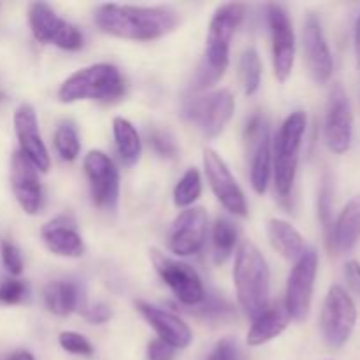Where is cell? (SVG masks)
<instances>
[{
	"label": "cell",
	"mask_w": 360,
	"mask_h": 360,
	"mask_svg": "<svg viewBox=\"0 0 360 360\" xmlns=\"http://www.w3.org/2000/svg\"><path fill=\"white\" fill-rule=\"evenodd\" d=\"M151 262H153L158 276L165 281V285L171 288L172 294L181 304L190 306V308L202 304L206 299V288H204L199 273L193 267L171 259L158 250H151Z\"/></svg>",
	"instance_id": "cell-7"
},
{
	"label": "cell",
	"mask_w": 360,
	"mask_h": 360,
	"mask_svg": "<svg viewBox=\"0 0 360 360\" xmlns=\"http://www.w3.org/2000/svg\"><path fill=\"white\" fill-rule=\"evenodd\" d=\"M28 294V287L25 281L4 278L0 280V302L4 304H18L23 301Z\"/></svg>",
	"instance_id": "cell-32"
},
{
	"label": "cell",
	"mask_w": 360,
	"mask_h": 360,
	"mask_svg": "<svg viewBox=\"0 0 360 360\" xmlns=\"http://www.w3.org/2000/svg\"><path fill=\"white\" fill-rule=\"evenodd\" d=\"M150 143H151V146L155 148V151L160 155V157L172 158L176 153H178V148H176L174 139H172L167 132H162V130H153V132L150 134Z\"/></svg>",
	"instance_id": "cell-34"
},
{
	"label": "cell",
	"mask_w": 360,
	"mask_h": 360,
	"mask_svg": "<svg viewBox=\"0 0 360 360\" xmlns=\"http://www.w3.org/2000/svg\"><path fill=\"white\" fill-rule=\"evenodd\" d=\"M7 360H35V357L30 354V352L18 350L14 352V354H11L9 357H7Z\"/></svg>",
	"instance_id": "cell-41"
},
{
	"label": "cell",
	"mask_w": 360,
	"mask_h": 360,
	"mask_svg": "<svg viewBox=\"0 0 360 360\" xmlns=\"http://www.w3.org/2000/svg\"><path fill=\"white\" fill-rule=\"evenodd\" d=\"M41 236L46 248L55 253V255L76 259V257H81L84 253L83 239L77 232L76 221L67 217V214L49 220L41 229Z\"/></svg>",
	"instance_id": "cell-21"
},
{
	"label": "cell",
	"mask_w": 360,
	"mask_h": 360,
	"mask_svg": "<svg viewBox=\"0 0 360 360\" xmlns=\"http://www.w3.org/2000/svg\"><path fill=\"white\" fill-rule=\"evenodd\" d=\"M14 129H16L18 141H20V153L25 155L37 171L48 172L51 160H49L48 148L39 132V122L35 109L30 104H21L14 112Z\"/></svg>",
	"instance_id": "cell-18"
},
{
	"label": "cell",
	"mask_w": 360,
	"mask_h": 360,
	"mask_svg": "<svg viewBox=\"0 0 360 360\" xmlns=\"http://www.w3.org/2000/svg\"><path fill=\"white\" fill-rule=\"evenodd\" d=\"M11 186L25 213L35 214L42 206V186L37 167L20 151L11 158Z\"/></svg>",
	"instance_id": "cell-19"
},
{
	"label": "cell",
	"mask_w": 360,
	"mask_h": 360,
	"mask_svg": "<svg viewBox=\"0 0 360 360\" xmlns=\"http://www.w3.org/2000/svg\"><path fill=\"white\" fill-rule=\"evenodd\" d=\"M345 278H347L352 292L360 295V262H357V260H350V262L345 266Z\"/></svg>",
	"instance_id": "cell-38"
},
{
	"label": "cell",
	"mask_w": 360,
	"mask_h": 360,
	"mask_svg": "<svg viewBox=\"0 0 360 360\" xmlns=\"http://www.w3.org/2000/svg\"><path fill=\"white\" fill-rule=\"evenodd\" d=\"M302 41H304V55L309 74H311L316 83H327L333 76L334 62L333 55H330L329 42H327L326 34H323L322 21L319 20L315 13H309L306 16Z\"/></svg>",
	"instance_id": "cell-17"
},
{
	"label": "cell",
	"mask_w": 360,
	"mask_h": 360,
	"mask_svg": "<svg viewBox=\"0 0 360 360\" xmlns=\"http://www.w3.org/2000/svg\"><path fill=\"white\" fill-rule=\"evenodd\" d=\"M207 238V213L204 207H188L172 221L167 246L174 255L190 257L202 250Z\"/></svg>",
	"instance_id": "cell-14"
},
{
	"label": "cell",
	"mask_w": 360,
	"mask_h": 360,
	"mask_svg": "<svg viewBox=\"0 0 360 360\" xmlns=\"http://www.w3.org/2000/svg\"><path fill=\"white\" fill-rule=\"evenodd\" d=\"M83 165L95 206L104 211H115L120 197V172L115 162L104 151L91 150L84 157Z\"/></svg>",
	"instance_id": "cell-12"
},
{
	"label": "cell",
	"mask_w": 360,
	"mask_h": 360,
	"mask_svg": "<svg viewBox=\"0 0 360 360\" xmlns=\"http://www.w3.org/2000/svg\"><path fill=\"white\" fill-rule=\"evenodd\" d=\"M236 102L229 90H217L192 98L185 108V116L199 127L206 137H217L234 115Z\"/></svg>",
	"instance_id": "cell-10"
},
{
	"label": "cell",
	"mask_w": 360,
	"mask_h": 360,
	"mask_svg": "<svg viewBox=\"0 0 360 360\" xmlns=\"http://www.w3.org/2000/svg\"><path fill=\"white\" fill-rule=\"evenodd\" d=\"M84 315H86V319L90 320L91 323H104L111 319V309H109V306L102 304L101 302V304H95L91 306L90 309H86Z\"/></svg>",
	"instance_id": "cell-39"
},
{
	"label": "cell",
	"mask_w": 360,
	"mask_h": 360,
	"mask_svg": "<svg viewBox=\"0 0 360 360\" xmlns=\"http://www.w3.org/2000/svg\"><path fill=\"white\" fill-rule=\"evenodd\" d=\"M290 315L287 311L285 302H274L269 304L262 313L253 319V326L250 327L248 336H246V343L250 347H260V345L267 343V341L274 340L280 336L290 323Z\"/></svg>",
	"instance_id": "cell-23"
},
{
	"label": "cell",
	"mask_w": 360,
	"mask_h": 360,
	"mask_svg": "<svg viewBox=\"0 0 360 360\" xmlns=\"http://www.w3.org/2000/svg\"><path fill=\"white\" fill-rule=\"evenodd\" d=\"M206 360H239V347L232 338L220 340Z\"/></svg>",
	"instance_id": "cell-35"
},
{
	"label": "cell",
	"mask_w": 360,
	"mask_h": 360,
	"mask_svg": "<svg viewBox=\"0 0 360 360\" xmlns=\"http://www.w3.org/2000/svg\"><path fill=\"white\" fill-rule=\"evenodd\" d=\"M239 77L246 95H253L262 81V62L255 48H248L239 58Z\"/></svg>",
	"instance_id": "cell-28"
},
{
	"label": "cell",
	"mask_w": 360,
	"mask_h": 360,
	"mask_svg": "<svg viewBox=\"0 0 360 360\" xmlns=\"http://www.w3.org/2000/svg\"><path fill=\"white\" fill-rule=\"evenodd\" d=\"M136 306L141 315L144 316V320L158 334V340L165 341L167 345L174 347L176 350H183V348L192 343V330L174 313L151 306L144 301H139Z\"/></svg>",
	"instance_id": "cell-20"
},
{
	"label": "cell",
	"mask_w": 360,
	"mask_h": 360,
	"mask_svg": "<svg viewBox=\"0 0 360 360\" xmlns=\"http://www.w3.org/2000/svg\"><path fill=\"white\" fill-rule=\"evenodd\" d=\"M125 94V81L111 63H95L77 70L67 77L58 90V98L63 104L77 101L115 102Z\"/></svg>",
	"instance_id": "cell-4"
},
{
	"label": "cell",
	"mask_w": 360,
	"mask_h": 360,
	"mask_svg": "<svg viewBox=\"0 0 360 360\" xmlns=\"http://www.w3.org/2000/svg\"><path fill=\"white\" fill-rule=\"evenodd\" d=\"M306 125L308 118L304 111L292 112L287 116L274 141V181L281 197L290 195L294 186Z\"/></svg>",
	"instance_id": "cell-5"
},
{
	"label": "cell",
	"mask_w": 360,
	"mask_h": 360,
	"mask_svg": "<svg viewBox=\"0 0 360 360\" xmlns=\"http://www.w3.org/2000/svg\"><path fill=\"white\" fill-rule=\"evenodd\" d=\"M202 193V179H200V172L195 167L188 169L185 174L181 176V179L178 181V185L174 186V204L178 207H186L188 210L193 202L200 197Z\"/></svg>",
	"instance_id": "cell-29"
},
{
	"label": "cell",
	"mask_w": 360,
	"mask_h": 360,
	"mask_svg": "<svg viewBox=\"0 0 360 360\" xmlns=\"http://www.w3.org/2000/svg\"><path fill=\"white\" fill-rule=\"evenodd\" d=\"M0 252H2V264L11 274L18 276V274L23 273V259H21V253L16 246L11 241H2L0 246Z\"/></svg>",
	"instance_id": "cell-33"
},
{
	"label": "cell",
	"mask_w": 360,
	"mask_h": 360,
	"mask_svg": "<svg viewBox=\"0 0 360 360\" xmlns=\"http://www.w3.org/2000/svg\"><path fill=\"white\" fill-rule=\"evenodd\" d=\"M360 239V193L352 197L333 224L329 245L334 252L348 253Z\"/></svg>",
	"instance_id": "cell-22"
},
{
	"label": "cell",
	"mask_w": 360,
	"mask_h": 360,
	"mask_svg": "<svg viewBox=\"0 0 360 360\" xmlns=\"http://www.w3.org/2000/svg\"><path fill=\"white\" fill-rule=\"evenodd\" d=\"M28 23L39 42L55 44L62 49L76 51L83 46V35L69 21L62 20L48 4L34 2L28 7Z\"/></svg>",
	"instance_id": "cell-9"
},
{
	"label": "cell",
	"mask_w": 360,
	"mask_h": 360,
	"mask_svg": "<svg viewBox=\"0 0 360 360\" xmlns=\"http://www.w3.org/2000/svg\"><path fill=\"white\" fill-rule=\"evenodd\" d=\"M176 348L167 345L162 340H153L148 345V360H174L176 357Z\"/></svg>",
	"instance_id": "cell-37"
},
{
	"label": "cell",
	"mask_w": 360,
	"mask_h": 360,
	"mask_svg": "<svg viewBox=\"0 0 360 360\" xmlns=\"http://www.w3.org/2000/svg\"><path fill=\"white\" fill-rule=\"evenodd\" d=\"M202 162L211 190H213L217 199L221 202V206H224L229 213L236 214V217H246V214H248L246 197L245 193H243L241 186L236 181V178L232 176L229 165L225 164L224 158H221L214 150L206 148V150H204Z\"/></svg>",
	"instance_id": "cell-13"
},
{
	"label": "cell",
	"mask_w": 360,
	"mask_h": 360,
	"mask_svg": "<svg viewBox=\"0 0 360 360\" xmlns=\"http://www.w3.org/2000/svg\"><path fill=\"white\" fill-rule=\"evenodd\" d=\"M354 46H355V55H357V62L360 65V14L355 21V30H354Z\"/></svg>",
	"instance_id": "cell-40"
},
{
	"label": "cell",
	"mask_w": 360,
	"mask_h": 360,
	"mask_svg": "<svg viewBox=\"0 0 360 360\" xmlns=\"http://www.w3.org/2000/svg\"><path fill=\"white\" fill-rule=\"evenodd\" d=\"M234 287L243 311L252 320L269 306V267L253 243H243L236 253Z\"/></svg>",
	"instance_id": "cell-3"
},
{
	"label": "cell",
	"mask_w": 360,
	"mask_h": 360,
	"mask_svg": "<svg viewBox=\"0 0 360 360\" xmlns=\"http://www.w3.org/2000/svg\"><path fill=\"white\" fill-rule=\"evenodd\" d=\"M112 134H115L116 150L123 164L127 167L136 165L141 158V139L136 127L129 120L118 116L112 120Z\"/></svg>",
	"instance_id": "cell-26"
},
{
	"label": "cell",
	"mask_w": 360,
	"mask_h": 360,
	"mask_svg": "<svg viewBox=\"0 0 360 360\" xmlns=\"http://www.w3.org/2000/svg\"><path fill=\"white\" fill-rule=\"evenodd\" d=\"M316 273H319V253L313 248H306L304 253L295 260L287 283L285 306L292 320L302 322L308 319Z\"/></svg>",
	"instance_id": "cell-8"
},
{
	"label": "cell",
	"mask_w": 360,
	"mask_h": 360,
	"mask_svg": "<svg viewBox=\"0 0 360 360\" xmlns=\"http://www.w3.org/2000/svg\"><path fill=\"white\" fill-rule=\"evenodd\" d=\"M246 144L250 155V179L257 193L267 190L271 176V136L269 123L260 115H255L246 125Z\"/></svg>",
	"instance_id": "cell-16"
},
{
	"label": "cell",
	"mask_w": 360,
	"mask_h": 360,
	"mask_svg": "<svg viewBox=\"0 0 360 360\" xmlns=\"http://www.w3.org/2000/svg\"><path fill=\"white\" fill-rule=\"evenodd\" d=\"M333 204H330V185L329 181L323 185L322 192H320V218L323 221V229H326L327 236H330V231H333Z\"/></svg>",
	"instance_id": "cell-36"
},
{
	"label": "cell",
	"mask_w": 360,
	"mask_h": 360,
	"mask_svg": "<svg viewBox=\"0 0 360 360\" xmlns=\"http://www.w3.org/2000/svg\"><path fill=\"white\" fill-rule=\"evenodd\" d=\"M94 18L102 32L132 41L160 39L178 25V14L169 7L102 4L97 7Z\"/></svg>",
	"instance_id": "cell-1"
},
{
	"label": "cell",
	"mask_w": 360,
	"mask_h": 360,
	"mask_svg": "<svg viewBox=\"0 0 360 360\" xmlns=\"http://www.w3.org/2000/svg\"><path fill=\"white\" fill-rule=\"evenodd\" d=\"M355 322H357V309L354 299L340 285L330 287L320 315V327L326 343L330 348L343 347L354 333Z\"/></svg>",
	"instance_id": "cell-6"
},
{
	"label": "cell",
	"mask_w": 360,
	"mask_h": 360,
	"mask_svg": "<svg viewBox=\"0 0 360 360\" xmlns=\"http://www.w3.org/2000/svg\"><path fill=\"white\" fill-rule=\"evenodd\" d=\"M354 136V115L348 94L340 83L330 88L329 101L323 118V139L333 153H345L350 150Z\"/></svg>",
	"instance_id": "cell-11"
},
{
	"label": "cell",
	"mask_w": 360,
	"mask_h": 360,
	"mask_svg": "<svg viewBox=\"0 0 360 360\" xmlns=\"http://www.w3.org/2000/svg\"><path fill=\"white\" fill-rule=\"evenodd\" d=\"M60 347L65 352L72 355H83V357H91L94 355V347L90 345V341L83 336V334L77 333H62L58 338Z\"/></svg>",
	"instance_id": "cell-31"
},
{
	"label": "cell",
	"mask_w": 360,
	"mask_h": 360,
	"mask_svg": "<svg viewBox=\"0 0 360 360\" xmlns=\"http://www.w3.org/2000/svg\"><path fill=\"white\" fill-rule=\"evenodd\" d=\"M83 301V292L76 281H51L44 288V304L53 315L67 316Z\"/></svg>",
	"instance_id": "cell-24"
},
{
	"label": "cell",
	"mask_w": 360,
	"mask_h": 360,
	"mask_svg": "<svg viewBox=\"0 0 360 360\" xmlns=\"http://www.w3.org/2000/svg\"><path fill=\"white\" fill-rule=\"evenodd\" d=\"M0 98H2V95H0Z\"/></svg>",
	"instance_id": "cell-42"
},
{
	"label": "cell",
	"mask_w": 360,
	"mask_h": 360,
	"mask_svg": "<svg viewBox=\"0 0 360 360\" xmlns=\"http://www.w3.org/2000/svg\"><path fill=\"white\" fill-rule=\"evenodd\" d=\"M267 238L273 248L288 260H297L306 250L301 232L281 218H271L267 221Z\"/></svg>",
	"instance_id": "cell-25"
},
{
	"label": "cell",
	"mask_w": 360,
	"mask_h": 360,
	"mask_svg": "<svg viewBox=\"0 0 360 360\" xmlns=\"http://www.w3.org/2000/svg\"><path fill=\"white\" fill-rule=\"evenodd\" d=\"M246 14L245 4H224L217 9L206 39V56L197 74L195 90H206L224 76L231 56V41Z\"/></svg>",
	"instance_id": "cell-2"
},
{
	"label": "cell",
	"mask_w": 360,
	"mask_h": 360,
	"mask_svg": "<svg viewBox=\"0 0 360 360\" xmlns=\"http://www.w3.org/2000/svg\"><path fill=\"white\" fill-rule=\"evenodd\" d=\"M267 21L273 39V65L278 81L285 83L292 74L295 60V35L288 13L280 4L267 6Z\"/></svg>",
	"instance_id": "cell-15"
},
{
	"label": "cell",
	"mask_w": 360,
	"mask_h": 360,
	"mask_svg": "<svg viewBox=\"0 0 360 360\" xmlns=\"http://www.w3.org/2000/svg\"><path fill=\"white\" fill-rule=\"evenodd\" d=\"M238 243V229L227 218H218L213 225V255L214 262L224 264L232 255Z\"/></svg>",
	"instance_id": "cell-27"
},
{
	"label": "cell",
	"mask_w": 360,
	"mask_h": 360,
	"mask_svg": "<svg viewBox=\"0 0 360 360\" xmlns=\"http://www.w3.org/2000/svg\"><path fill=\"white\" fill-rule=\"evenodd\" d=\"M55 148L60 158L65 162H72L79 155V137L72 123H60L55 132Z\"/></svg>",
	"instance_id": "cell-30"
}]
</instances>
